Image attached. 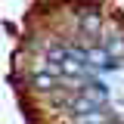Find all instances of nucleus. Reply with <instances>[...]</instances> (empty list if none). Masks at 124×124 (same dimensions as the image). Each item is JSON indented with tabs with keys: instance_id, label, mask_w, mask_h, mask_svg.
Here are the masks:
<instances>
[{
	"instance_id": "f257e3e1",
	"label": "nucleus",
	"mask_w": 124,
	"mask_h": 124,
	"mask_svg": "<svg viewBox=\"0 0 124 124\" xmlns=\"http://www.w3.org/2000/svg\"><path fill=\"white\" fill-rule=\"evenodd\" d=\"M25 81H28L31 90L40 93V96H50V93L62 90V75H59V68H56L50 59H44V56H34V59L28 62Z\"/></svg>"
}]
</instances>
